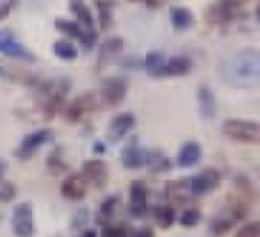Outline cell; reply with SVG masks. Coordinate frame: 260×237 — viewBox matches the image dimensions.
I'll return each mask as SVG.
<instances>
[{
    "label": "cell",
    "instance_id": "ba28073f",
    "mask_svg": "<svg viewBox=\"0 0 260 237\" xmlns=\"http://www.w3.org/2000/svg\"><path fill=\"white\" fill-rule=\"evenodd\" d=\"M0 52L8 57L18 59V61H27V63H34L36 57L20 43V40L15 36V33L9 29H2L0 31Z\"/></svg>",
    "mask_w": 260,
    "mask_h": 237
},
{
    "label": "cell",
    "instance_id": "1f68e13d",
    "mask_svg": "<svg viewBox=\"0 0 260 237\" xmlns=\"http://www.w3.org/2000/svg\"><path fill=\"white\" fill-rule=\"evenodd\" d=\"M100 237H128V228L125 225H104Z\"/></svg>",
    "mask_w": 260,
    "mask_h": 237
},
{
    "label": "cell",
    "instance_id": "3957f363",
    "mask_svg": "<svg viewBox=\"0 0 260 237\" xmlns=\"http://www.w3.org/2000/svg\"><path fill=\"white\" fill-rule=\"evenodd\" d=\"M239 16H242L241 0H214L205 11V20L212 25L234 22Z\"/></svg>",
    "mask_w": 260,
    "mask_h": 237
},
{
    "label": "cell",
    "instance_id": "7c38bea8",
    "mask_svg": "<svg viewBox=\"0 0 260 237\" xmlns=\"http://www.w3.org/2000/svg\"><path fill=\"white\" fill-rule=\"evenodd\" d=\"M82 175L87 184H93L94 187H104L109 180V166L100 159H89L82 164Z\"/></svg>",
    "mask_w": 260,
    "mask_h": 237
},
{
    "label": "cell",
    "instance_id": "8d00e7d4",
    "mask_svg": "<svg viewBox=\"0 0 260 237\" xmlns=\"http://www.w3.org/2000/svg\"><path fill=\"white\" fill-rule=\"evenodd\" d=\"M93 152H94V154H98V155H104L105 152H107V146H105V143H102V141H96V143H94V146H93Z\"/></svg>",
    "mask_w": 260,
    "mask_h": 237
},
{
    "label": "cell",
    "instance_id": "f35d334b",
    "mask_svg": "<svg viewBox=\"0 0 260 237\" xmlns=\"http://www.w3.org/2000/svg\"><path fill=\"white\" fill-rule=\"evenodd\" d=\"M9 164L8 161H4V159H0V179H4V173L8 171Z\"/></svg>",
    "mask_w": 260,
    "mask_h": 237
},
{
    "label": "cell",
    "instance_id": "e0dca14e",
    "mask_svg": "<svg viewBox=\"0 0 260 237\" xmlns=\"http://www.w3.org/2000/svg\"><path fill=\"white\" fill-rule=\"evenodd\" d=\"M198 107H200V116L203 120H212L217 112V104L216 97H214L212 90L205 84L198 87Z\"/></svg>",
    "mask_w": 260,
    "mask_h": 237
},
{
    "label": "cell",
    "instance_id": "7a4b0ae2",
    "mask_svg": "<svg viewBox=\"0 0 260 237\" xmlns=\"http://www.w3.org/2000/svg\"><path fill=\"white\" fill-rule=\"evenodd\" d=\"M223 134L232 141H237V143L244 144H256L260 139V127L256 122L251 120H237L232 118L221 125Z\"/></svg>",
    "mask_w": 260,
    "mask_h": 237
},
{
    "label": "cell",
    "instance_id": "d6986e66",
    "mask_svg": "<svg viewBox=\"0 0 260 237\" xmlns=\"http://www.w3.org/2000/svg\"><path fill=\"white\" fill-rule=\"evenodd\" d=\"M146 166L153 173H166L171 169V161L162 150H146Z\"/></svg>",
    "mask_w": 260,
    "mask_h": 237
},
{
    "label": "cell",
    "instance_id": "6da1fadb",
    "mask_svg": "<svg viewBox=\"0 0 260 237\" xmlns=\"http://www.w3.org/2000/svg\"><path fill=\"white\" fill-rule=\"evenodd\" d=\"M221 77L234 87H255L260 80V54L256 48H244L221 65Z\"/></svg>",
    "mask_w": 260,
    "mask_h": 237
},
{
    "label": "cell",
    "instance_id": "9c48e42d",
    "mask_svg": "<svg viewBox=\"0 0 260 237\" xmlns=\"http://www.w3.org/2000/svg\"><path fill=\"white\" fill-rule=\"evenodd\" d=\"M148 211V187L143 180L130 184V205L128 212L132 218H143Z\"/></svg>",
    "mask_w": 260,
    "mask_h": 237
},
{
    "label": "cell",
    "instance_id": "d4e9b609",
    "mask_svg": "<svg viewBox=\"0 0 260 237\" xmlns=\"http://www.w3.org/2000/svg\"><path fill=\"white\" fill-rule=\"evenodd\" d=\"M153 218H155V223L162 230L171 228L175 223V207H171V205H160V207H155Z\"/></svg>",
    "mask_w": 260,
    "mask_h": 237
},
{
    "label": "cell",
    "instance_id": "836d02e7",
    "mask_svg": "<svg viewBox=\"0 0 260 237\" xmlns=\"http://www.w3.org/2000/svg\"><path fill=\"white\" fill-rule=\"evenodd\" d=\"M235 237H260V223L258 221L248 223V225H244L235 233Z\"/></svg>",
    "mask_w": 260,
    "mask_h": 237
},
{
    "label": "cell",
    "instance_id": "8fae6325",
    "mask_svg": "<svg viewBox=\"0 0 260 237\" xmlns=\"http://www.w3.org/2000/svg\"><path fill=\"white\" fill-rule=\"evenodd\" d=\"M121 162L126 169H139L146 168V150L139 146L138 136H132V139L123 146Z\"/></svg>",
    "mask_w": 260,
    "mask_h": 237
},
{
    "label": "cell",
    "instance_id": "f546056e",
    "mask_svg": "<svg viewBox=\"0 0 260 237\" xmlns=\"http://www.w3.org/2000/svg\"><path fill=\"white\" fill-rule=\"evenodd\" d=\"M16 194H18V189H16L15 182L0 179V203H9L15 200Z\"/></svg>",
    "mask_w": 260,
    "mask_h": 237
},
{
    "label": "cell",
    "instance_id": "74e56055",
    "mask_svg": "<svg viewBox=\"0 0 260 237\" xmlns=\"http://www.w3.org/2000/svg\"><path fill=\"white\" fill-rule=\"evenodd\" d=\"M9 16V4H0V20Z\"/></svg>",
    "mask_w": 260,
    "mask_h": 237
},
{
    "label": "cell",
    "instance_id": "4316f807",
    "mask_svg": "<svg viewBox=\"0 0 260 237\" xmlns=\"http://www.w3.org/2000/svg\"><path fill=\"white\" fill-rule=\"evenodd\" d=\"M54 54L57 55L59 59H62V61H73V59H77L79 52H77V48L73 47L70 41L59 40L54 43Z\"/></svg>",
    "mask_w": 260,
    "mask_h": 237
},
{
    "label": "cell",
    "instance_id": "cb8c5ba5",
    "mask_svg": "<svg viewBox=\"0 0 260 237\" xmlns=\"http://www.w3.org/2000/svg\"><path fill=\"white\" fill-rule=\"evenodd\" d=\"M249 203L251 201L244 200L241 196H230L228 198V212H230L235 221H241L249 214Z\"/></svg>",
    "mask_w": 260,
    "mask_h": 237
},
{
    "label": "cell",
    "instance_id": "603a6c76",
    "mask_svg": "<svg viewBox=\"0 0 260 237\" xmlns=\"http://www.w3.org/2000/svg\"><path fill=\"white\" fill-rule=\"evenodd\" d=\"M70 9H72L73 15L79 20V25H82L84 29H93V15H91L89 8L84 4L82 0H72L70 2Z\"/></svg>",
    "mask_w": 260,
    "mask_h": 237
},
{
    "label": "cell",
    "instance_id": "f1b7e54d",
    "mask_svg": "<svg viewBox=\"0 0 260 237\" xmlns=\"http://www.w3.org/2000/svg\"><path fill=\"white\" fill-rule=\"evenodd\" d=\"M98 13H100V25L104 31H107L112 25V2L109 0H98L96 2Z\"/></svg>",
    "mask_w": 260,
    "mask_h": 237
},
{
    "label": "cell",
    "instance_id": "d6a6232c",
    "mask_svg": "<svg viewBox=\"0 0 260 237\" xmlns=\"http://www.w3.org/2000/svg\"><path fill=\"white\" fill-rule=\"evenodd\" d=\"M166 61V57H164V54H160V52H152V54H148L145 57V68L148 70L150 73H153L157 68H160V65Z\"/></svg>",
    "mask_w": 260,
    "mask_h": 237
},
{
    "label": "cell",
    "instance_id": "5bb4252c",
    "mask_svg": "<svg viewBox=\"0 0 260 237\" xmlns=\"http://www.w3.org/2000/svg\"><path fill=\"white\" fill-rule=\"evenodd\" d=\"M61 193L66 200L79 201L87 194V180L84 179L82 173H72L64 179L61 186Z\"/></svg>",
    "mask_w": 260,
    "mask_h": 237
},
{
    "label": "cell",
    "instance_id": "ab89813d",
    "mask_svg": "<svg viewBox=\"0 0 260 237\" xmlns=\"http://www.w3.org/2000/svg\"><path fill=\"white\" fill-rule=\"evenodd\" d=\"M80 237H98V235H96V232H94V230H89V228H87L86 232H84Z\"/></svg>",
    "mask_w": 260,
    "mask_h": 237
},
{
    "label": "cell",
    "instance_id": "b9f144b4",
    "mask_svg": "<svg viewBox=\"0 0 260 237\" xmlns=\"http://www.w3.org/2000/svg\"><path fill=\"white\" fill-rule=\"evenodd\" d=\"M2 77H6V70L0 66V79H2Z\"/></svg>",
    "mask_w": 260,
    "mask_h": 237
},
{
    "label": "cell",
    "instance_id": "ac0fdd59",
    "mask_svg": "<svg viewBox=\"0 0 260 237\" xmlns=\"http://www.w3.org/2000/svg\"><path fill=\"white\" fill-rule=\"evenodd\" d=\"M123 50V40L121 38H109V40L104 41L100 48V59H98V66L102 65H109L112 63Z\"/></svg>",
    "mask_w": 260,
    "mask_h": 237
},
{
    "label": "cell",
    "instance_id": "44dd1931",
    "mask_svg": "<svg viewBox=\"0 0 260 237\" xmlns=\"http://www.w3.org/2000/svg\"><path fill=\"white\" fill-rule=\"evenodd\" d=\"M118 207H119V196H118V194H111V196H107L100 203L96 221L100 223V225H109V221H111V219L116 216Z\"/></svg>",
    "mask_w": 260,
    "mask_h": 237
},
{
    "label": "cell",
    "instance_id": "2e32d148",
    "mask_svg": "<svg viewBox=\"0 0 260 237\" xmlns=\"http://www.w3.org/2000/svg\"><path fill=\"white\" fill-rule=\"evenodd\" d=\"M202 159V146L196 141H187L182 144V148L178 150L177 155V166L180 168H192L196 166Z\"/></svg>",
    "mask_w": 260,
    "mask_h": 237
},
{
    "label": "cell",
    "instance_id": "277c9868",
    "mask_svg": "<svg viewBox=\"0 0 260 237\" xmlns=\"http://www.w3.org/2000/svg\"><path fill=\"white\" fill-rule=\"evenodd\" d=\"M13 233L16 237H34L36 223H34V207L30 203H18L13 209L11 216Z\"/></svg>",
    "mask_w": 260,
    "mask_h": 237
},
{
    "label": "cell",
    "instance_id": "ffe728a7",
    "mask_svg": "<svg viewBox=\"0 0 260 237\" xmlns=\"http://www.w3.org/2000/svg\"><path fill=\"white\" fill-rule=\"evenodd\" d=\"M170 20L171 25L177 31H185L194 23V16L189 9L182 8V6H175V8L170 9Z\"/></svg>",
    "mask_w": 260,
    "mask_h": 237
},
{
    "label": "cell",
    "instance_id": "52a82bcc",
    "mask_svg": "<svg viewBox=\"0 0 260 237\" xmlns=\"http://www.w3.org/2000/svg\"><path fill=\"white\" fill-rule=\"evenodd\" d=\"M126 90H128V84L123 77H107V79L102 82L100 97L104 105L107 107H116L119 105L126 97Z\"/></svg>",
    "mask_w": 260,
    "mask_h": 237
},
{
    "label": "cell",
    "instance_id": "9a60e30c",
    "mask_svg": "<svg viewBox=\"0 0 260 237\" xmlns=\"http://www.w3.org/2000/svg\"><path fill=\"white\" fill-rule=\"evenodd\" d=\"M134 127H136V116L132 112H121V114L114 116L111 120V123H109V141L111 143H118Z\"/></svg>",
    "mask_w": 260,
    "mask_h": 237
},
{
    "label": "cell",
    "instance_id": "e575fe53",
    "mask_svg": "<svg viewBox=\"0 0 260 237\" xmlns=\"http://www.w3.org/2000/svg\"><path fill=\"white\" fill-rule=\"evenodd\" d=\"M87 219H89V211H87V209H80V211L75 214V218H73L72 228H73V230L84 228V226L87 225Z\"/></svg>",
    "mask_w": 260,
    "mask_h": 237
},
{
    "label": "cell",
    "instance_id": "30bf717a",
    "mask_svg": "<svg viewBox=\"0 0 260 237\" xmlns=\"http://www.w3.org/2000/svg\"><path fill=\"white\" fill-rule=\"evenodd\" d=\"M96 111V97L94 93H86L82 97L75 98L72 104L66 107L64 118L68 123H77L82 120V116L89 114V112Z\"/></svg>",
    "mask_w": 260,
    "mask_h": 237
},
{
    "label": "cell",
    "instance_id": "7402d4cb",
    "mask_svg": "<svg viewBox=\"0 0 260 237\" xmlns=\"http://www.w3.org/2000/svg\"><path fill=\"white\" fill-rule=\"evenodd\" d=\"M235 225V219L232 218L230 212H221L216 218H212L210 221V233L214 237H223L224 233H228L232 230V226Z\"/></svg>",
    "mask_w": 260,
    "mask_h": 237
},
{
    "label": "cell",
    "instance_id": "60d3db41",
    "mask_svg": "<svg viewBox=\"0 0 260 237\" xmlns=\"http://www.w3.org/2000/svg\"><path fill=\"white\" fill-rule=\"evenodd\" d=\"M148 4H152V6H157V4H162L164 0H146Z\"/></svg>",
    "mask_w": 260,
    "mask_h": 237
},
{
    "label": "cell",
    "instance_id": "4fadbf2b",
    "mask_svg": "<svg viewBox=\"0 0 260 237\" xmlns=\"http://www.w3.org/2000/svg\"><path fill=\"white\" fill-rule=\"evenodd\" d=\"M192 70V61L185 55H177L171 57L168 61H164L160 65V68H157L152 73L153 77H184Z\"/></svg>",
    "mask_w": 260,
    "mask_h": 237
},
{
    "label": "cell",
    "instance_id": "d590c367",
    "mask_svg": "<svg viewBox=\"0 0 260 237\" xmlns=\"http://www.w3.org/2000/svg\"><path fill=\"white\" fill-rule=\"evenodd\" d=\"M128 237H155V232L152 226H141V228L128 232Z\"/></svg>",
    "mask_w": 260,
    "mask_h": 237
},
{
    "label": "cell",
    "instance_id": "5b68a950",
    "mask_svg": "<svg viewBox=\"0 0 260 237\" xmlns=\"http://www.w3.org/2000/svg\"><path fill=\"white\" fill-rule=\"evenodd\" d=\"M187 182H189V193L192 196H203V194L212 193L214 189L219 187L221 173L214 168H207L203 171H200L198 175L191 176Z\"/></svg>",
    "mask_w": 260,
    "mask_h": 237
},
{
    "label": "cell",
    "instance_id": "8992f818",
    "mask_svg": "<svg viewBox=\"0 0 260 237\" xmlns=\"http://www.w3.org/2000/svg\"><path fill=\"white\" fill-rule=\"evenodd\" d=\"M52 141H54V132L50 129H40L36 132H30L22 139L18 150H16V155L22 161H29L43 144L52 143Z\"/></svg>",
    "mask_w": 260,
    "mask_h": 237
},
{
    "label": "cell",
    "instance_id": "83f0119b",
    "mask_svg": "<svg viewBox=\"0 0 260 237\" xmlns=\"http://www.w3.org/2000/svg\"><path fill=\"white\" fill-rule=\"evenodd\" d=\"M47 166L52 175H59V173H62V171H68V164H66L61 157V148H54V150H52V154L48 155Z\"/></svg>",
    "mask_w": 260,
    "mask_h": 237
},
{
    "label": "cell",
    "instance_id": "4dcf8cb0",
    "mask_svg": "<svg viewBox=\"0 0 260 237\" xmlns=\"http://www.w3.org/2000/svg\"><path fill=\"white\" fill-rule=\"evenodd\" d=\"M200 221H202V212H200L198 209H187V211L180 216V225L184 226V228H192V226L200 225Z\"/></svg>",
    "mask_w": 260,
    "mask_h": 237
},
{
    "label": "cell",
    "instance_id": "484cf974",
    "mask_svg": "<svg viewBox=\"0 0 260 237\" xmlns=\"http://www.w3.org/2000/svg\"><path fill=\"white\" fill-rule=\"evenodd\" d=\"M235 189H237L239 196L244 198V200H248V201H253L256 198L255 187H253L251 180H249L246 175L235 176Z\"/></svg>",
    "mask_w": 260,
    "mask_h": 237
}]
</instances>
